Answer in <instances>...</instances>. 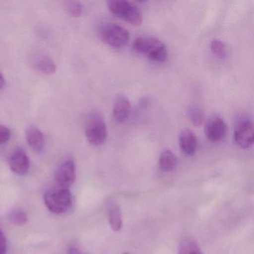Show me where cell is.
<instances>
[{"mask_svg": "<svg viewBox=\"0 0 254 254\" xmlns=\"http://www.w3.org/2000/svg\"><path fill=\"white\" fill-rule=\"evenodd\" d=\"M133 50L153 62L163 63L168 59L167 47L160 40L153 37H139L133 42Z\"/></svg>", "mask_w": 254, "mask_h": 254, "instance_id": "1", "label": "cell"}, {"mask_svg": "<svg viewBox=\"0 0 254 254\" xmlns=\"http://www.w3.org/2000/svg\"><path fill=\"white\" fill-rule=\"evenodd\" d=\"M84 133L91 145L99 146L105 143L108 137V127L99 113H91L87 116L84 123Z\"/></svg>", "mask_w": 254, "mask_h": 254, "instance_id": "2", "label": "cell"}, {"mask_svg": "<svg viewBox=\"0 0 254 254\" xmlns=\"http://www.w3.org/2000/svg\"><path fill=\"white\" fill-rule=\"evenodd\" d=\"M107 4L110 11L117 17L134 26L142 24V13L139 8L131 2L126 0H109Z\"/></svg>", "mask_w": 254, "mask_h": 254, "instance_id": "3", "label": "cell"}, {"mask_svg": "<svg viewBox=\"0 0 254 254\" xmlns=\"http://www.w3.org/2000/svg\"><path fill=\"white\" fill-rule=\"evenodd\" d=\"M44 203L53 213H64L72 206V194L68 189L51 190L44 195Z\"/></svg>", "mask_w": 254, "mask_h": 254, "instance_id": "4", "label": "cell"}, {"mask_svg": "<svg viewBox=\"0 0 254 254\" xmlns=\"http://www.w3.org/2000/svg\"><path fill=\"white\" fill-rule=\"evenodd\" d=\"M100 37L105 44L117 49L126 47L130 39V35L124 27L113 23L102 26Z\"/></svg>", "mask_w": 254, "mask_h": 254, "instance_id": "5", "label": "cell"}, {"mask_svg": "<svg viewBox=\"0 0 254 254\" xmlns=\"http://www.w3.org/2000/svg\"><path fill=\"white\" fill-rule=\"evenodd\" d=\"M234 139L240 148H249L254 143V126L248 118H242L238 121L234 130Z\"/></svg>", "mask_w": 254, "mask_h": 254, "instance_id": "6", "label": "cell"}, {"mask_svg": "<svg viewBox=\"0 0 254 254\" xmlns=\"http://www.w3.org/2000/svg\"><path fill=\"white\" fill-rule=\"evenodd\" d=\"M76 178V166L73 159L65 160L55 172V179L61 188L68 189L75 182Z\"/></svg>", "mask_w": 254, "mask_h": 254, "instance_id": "7", "label": "cell"}, {"mask_svg": "<svg viewBox=\"0 0 254 254\" xmlns=\"http://www.w3.org/2000/svg\"><path fill=\"white\" fill-rule=\"evenodd\" d=\"M205 135L211 142H218L227 134V126L221 117L214 116L206 121L204 126Z\"/></svg>", "mask_w": 254, "mask_h": 254, "instance_id": "8", "label": "cell"}, {"mask_svg": "<svg viewBox=\"0 0 254 254\" xmlns=\"http://www.w3.org/2000/svg\"><path fill=\"white\" fill-rule=\"evenodd\" d=\"M10 169L17 175H25L29 172L30 161L26 151L22 148H17L13 151L8 159Z\"/></svg>", "mask_w": 254, "mask_h": 254, "instance_id": "9", "label": "cell"}, {"mask_svg": "<svg viewBox=\"0 0 254 254\" xmlns=\"http://www.w3.org/2000/svg\"><path fill=\"white\" fill-rule=\"evenodd\" d=\"M131 111L130 101L124 95H117L114 99L113 114L116 121L123 123L127 120Z\"/></svg>", "mask_w": 254, "mask_h": 254, "instance_id": "10", "label": "cell"}, {"mask_svg": "<svg viewBox=\"0 0 254 254\" xmlns=\"http://www.w3.org/2000/svg\"><path fill=\"white\" fill-rule=\"evenodd\" d=\"M180 148L187 156H193L197 148V139L190 130H184L179 135Z\"/></svg>", "mask_w": 254, "mask_h": 254, "instance_id": "11", "label": "cell"}, {"mask_svg": "<svg viewBox=\"0 0 254 254\" xmlns=\"http://www.w3.org/2000/svg\"><path fill=\"white\" fill-rule=\"evenodd\" d=\"M26 141L29 146L37 152H41L46 144L45 136L41 130L35 126H30L26 130Z\"/></svg>", "mask_w": 254, "mask_h": 254, "instance_id": "12", "label": "cell"}, {"mask_svg": "<svg viewBox=\"0 0 254 254\" xmlns=\"http://www.w3.org/2000/svg\"><path fill=\"white\" fill-rule=\"evenodd\" d=\"M108 218L110 226L114 231L118 232L123 226L121 209L118 203L111 201L108 206Z\"/></svg>", "mask_w": 254, "mask_h": 254, "instance_id": "13", "label": "cell"}, {"mask_svg": "<svg viewBox=\"0 0 254 254\" xmlns=\"http://www.w3.org/2000/svg\"><path fill=\"white\" fill-rule=\"evenodd\" d=\"M177 164H178V158L170 150H164L160 154L159 166L163 172H169L174 170Z\"/></svg>", "mask_w": 254, "mask_h": 254, "instance_id": "14", "label": "cell"}, {"mask_svg": "<svg viewBox=\"0 0 254 254\" xmlns=\"http://www.w3.org/2000/svg\"><path fill=\"white\" fill-rule=\"evenodd\" d=\"M178 254H203L197 241L191 237H186L181 241Z\"/></svg>", "mask_w": 254, "mask_h": 254, "instance_id": "15", "label": "cell"}, {"mask_svg": "<svg viewBox=\"0 0 254 254\" xmlns=\"http://www.w3.org/2000/svg\"><path fill=\"white\" fill-rule=\"evenodd\" d=\"M36 66L38 70L47 75H53L56 73V64L53 59L48 56H42L37 60Z\"/></svg>", "mask_w": 254, "mask_h": 254, "instance_id": "16", "label": "cell"}, {"mask_svg": "<svg viewBox=\"0 0 254 254\" xmlns=\"http://www.w3.org/2000/svg\"><path fill=\"white\" fill-rule=\"evenodd\" d=\"M8 219L16 226H24L27 224L29 217L27 213L22 209H13L9 215H8Z\"/></svg>", "mask_w": 254, "mask_h": 254, "instance_id": "17", "label": "cell"}, {"mask_svg": "<svg viewBox=\"0 0 254 254\" xmlns=\"http://www.w3.org/2000/svg\"><path fill=\"white\" fill-rule=\"evenodd\" d=\"M187 115L194 126H200V125L203 124V120H204V114H203V111L198 107L193 106L189 108Z\"/></svg>", "mask_w": 254, "mask_h": 254, "instance_id": "18", "label": "cell"}, {"mask_svg": "<svg viewBox=\"0 0 254 254\" xmlns=\"http://www.w3.org/2000/svg\"><path fill=\"white\" fill-rule=\"evenodd\" d=\"M210 50L218 59H225L227 58V49L224 43L220 40H213L210 43Z\"/></svg>", "mask_w": 254, "mask_h": 254, "instance_id": "19", "label": "cell"}, {"mask_svg": "<svg viewBox=\"0 0 254 254\" xmlns=\"http://www.w3.org/2000/svg\"><path fill=\"white\" fill-rule=\"evenodd\" d=\"M66 8L67 12L74 17H81L83 12V7L81 2L77 1H71L66 4Z\"/></svg>", "mask_w": 254, "mask_h": 254, "instance_id": "20", "label": "cell"}, {"mask_svg": "<svg viewBox=\"0 0 254 254\" xmlns=\"http://www.w3.org/2000/svg\"><path fill=\"white\" fill-rule=\"evenodd\" d=\"M11 136V130L6 126L0 125V145L8 142Z\"/></svg>", "mask_w": 254, "mask_h": 254, "instance_id": "21", "label": "cell"}, {"mask_svg": "<svg viewBox=\"0 0 254 254\" xmlns=\"http://www.w3.org/2000/svg\"><path fill=\"white\" fill-rule=\"evenodd\" d=\"M7 251V241L5 235L0 231V254H5Z\"/></svg>", "mask_w": 254, "mask_h": 254, "instance_id": "22", "label": "cell"}, {"mask_svg": "<svg viewBox=\"0 0 254 254\" xmlns=\"http://www.w3.org/2000/svg\"><path fill=\"white\" fill-rule=\"evenodd\" d=\"M6 85V81L2 75V72L0 70V90H3Z\"/></svg>", "mask_w": 254, "mask_h": 254, "instance_id": "23", "label": "cell"}, {"mask_svg": "<svg viewBox=\"0 0 254 254\" xmlns=\"http://www.w3.org/2000/svg\"><path fill=\"white\" fill-rule=\"evenodd\" d=\"M68 254H80V251L77 249L75 247H72V248H69V252H68Z\"/></svg>", "mask_w": 254, "mask_h": 254, "instance_id": "24", "label": "cell"}, {"mask_svg": "<svg viewBox=\"0 0 254 254\" xmlns=\"http://www.w3.org/2000/svg\"><path fill=\"white\" fill-rule=\"evenodd\" d=\"M128 254V253H125V254Z\"/></svg>", "mask_w": 254, "mask_h": 254, "instance_id": "25", "label": "cell"}]
</instances>
